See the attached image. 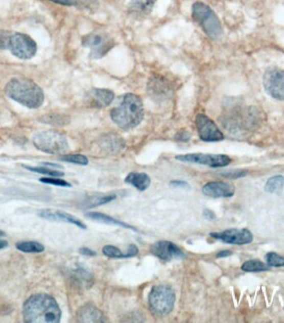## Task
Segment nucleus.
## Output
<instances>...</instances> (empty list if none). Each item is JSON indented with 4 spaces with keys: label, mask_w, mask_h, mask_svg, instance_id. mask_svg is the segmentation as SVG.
Listing matches in <instances>:
<instances>
[{
    "label": "nucleus",
    "mask_w": 284,
    "mask_h": 323,
    "mask_svg": "<svg viewBox=\"0 0 284 323\" xmlns=\"http://www.w3.org/2000/svg\"><path fill=\"white\" fill-rule=\"evenodd\" d=\"M242 270L248 272H264L269 270V266L259 260H249L243 264Z\"/></svg>",
    "instance_id": "obj_25"
},
{
    "label": "nucleus",
    "mask_w": 284,
    "mask_h": 323,
    "mask_svg": "<svg viewBox=\"0 0 284 323\" xmlns=\"http://www.w3.org/2000/svg\"><path fill=\"white\" fill-rule=\"evenodd\" d=\"M25 168L33 172L38 173L42 175H48L50 177H62L64 175V173L61 171H56L49 167H31V166H25Z\"/></svg>",
    "instance_id": "obj_29"
},
{
    "label": "nucleus",
    "mask_w": 284,
    "mask_h": 323,
    "mask_svg": "<svg viewBox=\"0 0 284 323\" xmlns=\"http://www.w3.org/2000/svg\"><path fill=\"white\" fill-rule=\"evenodd\" d=\"M264 86L272 98L284 101V71L282 69L269 68L264 73Z\"/></svg>",
    "instance_id": "obj_10"
},
{
    "label": "nucleus",
    "mask_w": 284,
    "mask_h": 323,
    "mask_svg": "<svg viewBox=\"0 0 284 323\" xmlns=\"http://www.w3.org/2000/svg\"><path fill=\"white\" fill-rule=\"evenodd\" d=\"M8 246H9V243H8L6 240L0 239V250L4 249V248H7Z\"/></svg>",
    "instance_id": "obj_45"
},
{
    "label": "nucleus",
    "mask_w": 284,
    "mask_h": 323,
    "mask_svg": "<svg viewBox=\"0 0 284 323\" xmlns=\"http://www.w3.org/2000/svg\"><path fill=\"white\" fill-rule=\"evenodd\" d=\"M116 196L115 195H105V196H94L87 199V206L89 208H93L98 206L108 204L110 202L113 201Z\"/></svg>",
    "instance_id": "obj_28"
},
{
    "label": "nucleus",
    "mask_w": 284,
    "mask_h": 323,
    "mask_svg": "<svg viewBox=\"0 0 284 323\" xmlns=\"http://www.w3.org/2000/svg\"><path fill=\"white\" fill-rule=\"evenodd\" d=\"M36 148L42 152L62 155L69 150L68 142L64 135L55 131H41L33 139Z\"/></svg>",
    "instance_id": "obj_7"
},
{
    "label": "nucleus",
    "mask_w": 284,
    "mask_h": 323,
    "mask_svg": "<svg viewBox=\"0 0 284 323\" xmlns=\"http://www.w3.org/2000/svg\"><path fill=\"white\" fill-rule=\"evenodd\" d=\"M210 236L225 244L236 245L249 244L253 240L252 233L246 228H230L222 232H212Z\"/></svg>",
    "instance_id": "obj_13"
},
{
    "label": "nucleus",
    "mask_w": 284,
    "mask_h": 323,
    "mask_svg": "<svg viewBox=\"0 0 284 323\" xmlns=\"http://www.w3.org/2000/svg\"><path fill=\"white\" fill-rule=\"evenodd\" d=\"M221 123L229 131L253 128L263 120V114L255 106H247L241 102H232L224 108Z\"/></svg>",
    "instance_id": "obj_2"
},
{
    "label": "nucleus",
    "mask_w": 284,
    "mask_h": 323,
    "mask_svg": "<svg viewBox=\"0 0 284 323\" xmlns=\"http://www.w3.org/2000/svg\"><path fill=\"white\" fill-rule=\"evenodd\" d=\"M192 17L211 39H219L223 35L222 25L220 19L208 5L201 2L194 4Z\"/></svg>",
    "instance_id": "obj_5"
},
{
    "label": "nucleus",
    "mask_w": 284,
    "mask_h": 323,
    "mask_svg": "<svg viewBox=\"0 0 284 323\" xmlns=\"http://www.w3.org/2000/svg\"><path fill=\"white\" fill-rule=\"evenodd\" d=\"M176 159L180 161L194 164L204 165L212 168L224 167L230 164L232 159L225 155H212V154H203V153H193L186 155H180L176 156Z\"/></svg>",
    "instance_id": "obj_9"
},
{
    "label": "nucleus",
    "mask_w": 284,
    "mask_h": 323,
    "mask_svg": "<svg viewBox=\"0 0 284 323\" xmlns=\"http://www.w3.org/2000/svg\"><path fill=\"white\" fill-rule=\"evenodd\" d=\"M232 255V252L229 250H224L221 252H218L217 258H225L228 256H230Z\"/></svg>",
    "instance_id": "obj_43"
},
{
    "label": "nucleus",
    "mask_w": 284,
    "mask_h": 323,
    "mask_svg": "<svg viewBox=\"0 0 284 323\" xmlns=\"http://www.w3.org/2000/svg\"><path fill=\"white\" fill-rule=\"evenodd\" d=\"M16 248L18 250L27 253H38L44 251V246L38 242L23 241L18 242L16 244Z\"/></svg>",
    "instance_id": "obj_24"
},
{
    "label": "nucleus",
    "mask_w": 284,
    "mask_h": 323,
    "mask_svg": "<svg viewBox=\"0 0 284 323\" xmlns=\"http://www.w3.org/2000/svg\"><path fill=\"white\" fill-rule=\"evenodd\" d=\"M125 182L137 189L138 191H145L151 186V179L146 173L131 172L126 177Z\"/></svg>",
    "instance_id": "obj_20"
},
{
    "label": "nucleus",
    "mask_w": 284,
    "mask_h": 323,
    "mask_svg": "<svg viewBox=\"0 0 284 323\" xmlns=\"http://www.w3.org/2000/svg\"><path fill=\"white\" fill-rule=\"evenodd\" d=\"M42 165L47 167H51V168H62L60 165L54 164V163H42Z\"/></svg>",
    "instance_id": "obj_44"
},
{
    "label": "nucleus",
    "mask_w": 284,
    "mask_h": 323,
    "mask_svg": "<svg viewBox=\"0 0 284 323\" xmlns=\"http://www.w3.org/2000/svg\"><path fill=\"white\" fill-rule=\"evenodd\" d=\"M151 252L156 258L164 261H171L175 259L178 260L185 258V253L180 247L167 240H160L155 243L151 246Z\"/></svg>",
    "instance_id": "obj_14"
},
{
    "label": "nucleus",
    "mask_w": 284,
    "mask_h": 323,
    "mask_svg": "<svg viewBox=\"0 0 284 323\" xmlns=\"http://www.w3.org/2000/svg\"><path fill=\"white\" fill-rule=\"evenodd\" d=\"M175 291L167 285H156L151 288L148 296V304L151 312L158 317L170 314L176 304Z\"/></svg>",
    "instance_id": "obj_6"
},
{
    "label": "nucleus",
    "mask_w": 284,
    "mask_h": 323,
    "mask_svg": "<svg viewBox=\"0 0 284 323\" xmlns=\"http://www.w3.org/2000/svg\"><path fill=\"white\" fill-rule=\"evenodd\" d=\"M9 98L30 109L40 107L44 101L42 89L35 82L26 78H14L5 86Z\"/></svg>",
    "instance_id": "obj_4"
},
{
    "label": "nucleus",
    "mask_w": 284,
    "mask_h": 323,
    "mask_svg": "<svg viewBox=\"0 0 284 323\" xmlns=\"http://www.w3.org/2000/svg\"><path fill=\"white\" fill-rule=\"evenodd\" d=\"M265 260L267 264L269 267H274V268H280L284 266V258L281 255H278L276 252H268L265 255Z\"/></svg>",
    "instance_id": "obj_31"
},
{
    "label": "nucleus",
    "mask_w": 284,
    "mask_h": 323,
    "mask_svg": "<svg viewBox=\"0 0 284 323\" xmlns=\"http://www.w3.org/2000/svg\"><path fill=\"white\" fill-rule=\"evenodd\" d=\"M79 253L85 255V256H89V257H93L97 255L95 251L91 250V248H87V247H82L79 248Z\"/></svg>",
    "instance_id": "obj_40"
},
{
    "label": "nucleus",
    "mask_w": 284,
    "mask_h": 323,
    "mask_svg": "<svg viewBox=\"0 0 284 323\" xmlns=\"http://www.w3.org/2000/svg\"><path fill=\"white\" fill-rule=\"evenodd\" d=\"M190 138H191V134L187 131H181L177 133V135H176V139L180 142H187V141H189Z\"/></svg>",
    "instance_id": "obj_39"
},
{
    "label": "nucleus",
    "mask_w": 284,
    "mask_h": 323,
    "mask_svg": "<svg viewBox=\"0 0 284 323\" xmlns=\"http://www.w3.org/2000/svg\"><path fill=\"white\" fill-rule=\"evenodd\" d=\"M22 315L26 322H60L62 312L54 297L45 293L34 294L25 302Z\"/></svg>",
    "instance_id": "obj_1"
},
{
    "label": "nucleus",
    "mask_w": 284,
    "mask_h": 323,
    "mask_svg": "<svg viewBox=\"0 0 284 323\" xmlns=\"http://www.w3.org/2000/svg\"><path fill=\"white\" fill-rule=\"evenodd\" d=\"M8 49H9L17 58L29 59L35 55L37 45L34 40L27 34L12 33Z\"/></svg>",
    "instance_id": "obj_8"
},
{
    "label": "nucleus",
    "mask_w": 284,
    "mask_h": 323,
    "mask_svg": "<svg viewBox=\"0 0 284 323\" xmlns=\"http://www.w3.org/2000/svg\"><path fill=\"white\" fill-rule=\"evenodd\" d=\"M100 146L107 152L116 153L124 147L123 140L118 137L117 135H107L102 137Z\"/></svg>",
    "instance_id": "obj_22"
},
{
    "label": "nucleus",
    "mask_w": 284,
    "mask_h": 323,
    "mask_svg": "<svg viewBox=\"0 0 284 323\" xmlns=\"http://www.w3.org/2000/svg\"><path fill=\"white\" fill-rule=\"evenodd\" d=\"M225 177L232 178V179H234V178H240L243 177L244 175H247V171H229V172H224L222 174Z\"/></svg>",
    "instance_id": "obj_37"
},
{
    "label": "nucleus",
    "mask_w": 284,
    "mask_h": 323,
    "mask_svg": "<svg viewBox=\"0 0 284 323\" xmlns=\"http://www.w3.org/2000/svg\"><path fill=\"white\" fill-rule=\"evenodd\" d=\"M62 161L68 162L73 164L87 166L88 164V159L85 155H64L59 158Z\"/></svg>",
    "instance_id": "obj_30"
},
{
    "label": "nucleus",
    "mask_w": 284,
    "mask_h": 323,
    "mask_svg": "<svg viewBox=\"0 0 284 323\" xmlns=\"http://www.w3.org/2000/svg\"><path fill=\"white\" fill-rule=\"evenodd\" d=\"M147 93L155 102H167L172 96V86L164 77L155 76L148 81Z\"/></svg>",
    "instance_id": "obj_12"
},
{
    "label": "nucleus",
    "mask_w": 284,
    "mask_h": 323,
    "mask_svg": "<svg viewBox=\"0 0 284 323\" xmlns=\"http://www.w3.org/2000/svg\"><path fill=\"white\" fill-rule=\"evenodd\" d=\"M284 186V177L282 175H275L267 181L265 184V191L270 194L279 193Z\"/></svg>",
    "instance_id": "obj_26"
},
{
    "label": "nucleus",
    "mask_w": 284,
    "mask_h": 323,
    "mask_svg": "<svg viewBox=\"0 0 284 323\" xmlns=\"http://www.w3.org/2000/svg\"><path fill=\"white\" fill-rule=\"evenodd\" d=\"M111 118L123 130L135 128L144 118L141 99L133 93H127L123 97L121 104L111 110Z\"/></svg>",
    "instance_id": "obj_3"
},
{
    "label": "nucleus",
    "mask_w": 284,
    "mask_h": 323,
    "mask_svg": "<svg viewBox=\"0 0 284 323\" xmlns=\"http://www.w3.org/2000/svg\"><path fill=\"white\" fill-rule=\"evenodd\" d=\"M39 181L44 184H53L55 186H60V187H71L72 184L64 179H60L58 177H43L39 179Z\"/></svg>",
    "instance_id": "obj_33"
},
{
    "label": "nucleus",
    "mask_w": 284,
    "mask_h": 323,
    "mask_svg": "<svg viewBox=\"0 0 284 323\" xmlns=\"http://www.w3.org/2000/svg\"><path fill=\"white\" fill-rule=\"evenodd\" d=\"M156 0H131L129 11L137 15H147L151 13Z\"/></svg>",
    "instance_id": "obj_21"
},
{
    "label": "nucleus",
    "mask_w": 284,
    "mask_h": 323,
    "mask_svg": "<svg viewBox=\"0 0 284 323\" xmlns=\"http://www.w3.org/2000/svg\"><path fill=\"white\" fill-rule=\"evenodd\" d=\"M52 2L59 4V5H66V6H73L77 5L76 0H50Z\"/></svg>",
    "instance_id": "obj_41"
},
{
    "label": "nucleus",
    "mask_w": 284,
    "mask_h": 323,
    "mask_svg": "<svg viewBox=\"0 0 284 323\" xmlns=\"http://www.w3.org/2000/svg\"><path fill=\"white\" fill-rule=\"evenodd\" d=\"M85 216L87 219H91L92 221L98 222V223H101V224H107V225H113L118 226V227H122V228H127V229H131V230L138 231L137 228H135L134 226L130 225V224L124 223V222L120 221L118 219H114L111 216L105 215L102 213L99 212H87L86 213Z\"/></svg>",
    "instance_id": "obj_19"
},
{
    "label": "nucleus",
    "mask_w": 284,
    "mask_h": 323,
    "mask_svg": "<svg viewBox=\"0 0 284 323\" xmlns=\"http://www.w3.org/2000/svg\"><path fill=\"white\" fill-rule=\"evenodd\" d=\"M44 122H48V123H62V124H64V123H67L68 122V119L67 118H65V117H61V116L58 115V118H52V117H48L47 118H45Z\"/></svg>",
    "instance_id": "obj_36"
},
{
    "label": "nucleus",
    "mask_w": 284,
    "mask_h": 323,
    "mask_svg": "<svg viewBox=\"0 0 284 323\" xmlns=\"http://www.w3.org/2000/svg\"><path fill=\"white\" fill-rule=\"evenodd\" d=\"M78 321L85 323L104 322V315L102 311L93 306H84L78 310L77 314Z\"/></svg>",
    "instance_id": "obj_18"
},
{
    "label": "nucleus",
    "mask_w": 284,
    "mask_h": 323,
    "mask_svg": "<svg viewBox=\"0 0 284 323\" xmlns=\"http://www.w3.org/2000/svg\"><path fill=\"white\" fill-rule=\"evenodd\" d=\"M38 215L42 219L51 220V221L64 222L67 224H74L82 229L87 228V225L83 222L81 221L80 219L64 211L46 209V210L39 211Z\"/></svg>",
    "instance_id": "obj_15"
},
{
    "label": "nucleus",
    "mask_w": 284,
    "mask_h": 323,
    "mask_svg": "<svg viewBox=\"0 0 284 323\" xmlns=\"http://www.w3.org/2000/svg\"><path fill=\"white\" fill-rule=\"evenodd\" d=\"M102 252L106 257L110 259H126L125 252L113 245H106L102 248Z\"/></svg>",
    "instance_id": "obj_32"
},
{
    "label": "nucleus",
    "mask_w": 284,
    "mask_h": 323,
    "mask_svg": "<svg viewBox=\"0 0 284 323\" xmlns=\"http://www.w3.org/2000/svg\"><path fill=\"white\" fill-rule=\"evenodd\" d=\"M114 93L109 89L93 88L87 95L89 106L94 108H104L113 102Z\"/></svg>",
    "instance_id": "obj_16"
},
{
    "label": "nucleus",
    "mask_w": 284,
    "mask_h": 323,
    "mask_svg": "<svg viewBox=\"0 0 284 323\" xmlns=\"http://www.w3.org/2000/svg\"><path fill=\"white\" fill-rule=\"evenodd\" d=\"M170 186H171V187H173V188L183 189V190H189V189L191 188L190 184H188L186 181L179 180V179L172 180V181L170 183Z\"/></svg>",
    "instance_id": "obj_35"
},
{
    "label": "nucleus",
    "mask_w": 284,
    "mask_h": 323,
    "mask_svg": "<svg viewBox=\"0 0 284 323\" xmlns=\"http://www.w3.org/2000/svg\"><path fill=\"white\" fill-rule=\"evenodd\" d=\"M113 47V41L108 38L107 41H105L100 46L91 49V53H90V58H93V59L102 58V57L107 55V53H108Z\"/></svg>",
    "instance_id": "obj_27"
},
{
    "label": "nucleus",
    "mask_w": 284,
    "mask_h": 323,
    "mask_svg": "<svg viewBox=\"0 0 284 323\" xmlns=\"http://www.w3.org/2000/svg\"><path fill=\"white\" fill-rule=\"evenodd\" d=\"M204 195L210 198H230L235 193V189L232 184L223 181H213L207 183L203 187Z\"/></svg>",
    "instance_id": "obj_17"
},
{
    "label": "nucleus",
    "mask_w": 284,
    "mask_h": 323,
    "mask_svg": "<svg viewBox=\"0 0 284 323\" xmlns=\"http://www.w3.org/2000/svg\"><path fill=\"white\" fill-rule=\"evenodd\" d=\"M196 128L200 139L203 142H216L224 139L217 125L204 114H198L196 119Z\"/></svg>",
    "instance_id": "obj_11"
},
{
    "label": "nucleus",
    "mask_w": 284,
    "mask_h": 323,
    "mask_svg": "<svg viewBox=\"0 0 284 323\" xmlns=\"http://www.w3.org/2000/svg\"><path fill=\"white\" fill-rule=\"evenodd\" d=\"M12 33H8V32H1L0 33V49H9V41H10V37Z\"/></svg>",
    "instance_id": "obj_34"
},
{
    "label": "nucleus",
    "mask_w": 284,
    "mask_h": 323,
    "mask_svg": "<svg viewBox=\"0 0 284 323\" xmlns=\"http://www.w3.org/2000/svg\"><path fill=\"white\" fill-rule=\"evenodd\" d=\"M204 216L207 219H209V220H213V219H216V217L215 213L210 211V210H205V211H204Z\"/></svg>",
    "instance_id": "obj_42"
},
{
    "label": "nucleus",
    "mask_w": 284,
    "mask_h": 323,
    "mask_svg": "<svg viewBox=\"0 0 284 323\" xmlns=\"http://www.w3.org/2000/svg\"><path fill=\"white\" fill-rule=\"evenodd\" d=\"M5 236H6V234H5L4 231H2L1 230V229H0V238L5 237Z\"/></svg>",
    "instance_id": "obj_46"
},
{
    "label": "nucleus",
    "mask_w": 284,
    "mask_h": 323,
    "mask_svg": "<svg viewBox=\"0 0 284 323\" xmlns=\"http://www.w3.org/2000/svg\"><path fill=\"white\" fill-rule=\"evenodd\" d=\"M138 252H139V249H138L137 246L135 245V244H131V245H129L127 252H125L126 259L135 257L138 255Z\"/></svg>",
    "instance_id": "obj_38"
},
{
    "label": "nucleus",
    "mask_w": 284,
    "mask_h": 323,
    "mask_svg": "<svg viewBox=\"0 0 284 323\" xmlns=\"http://www.w3.org/2000/svg\"><path fill=\"white\" fill-rule=\"evenodd\" d=\"M107 39L108 38H106L101 33H91L82 37V46L87 47V48L95 49L102 45Z\"/></svg>",
    "instance_id": "obj_23"
}]
</instances>
